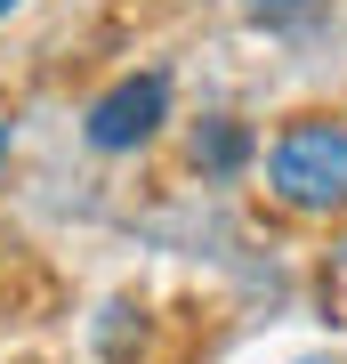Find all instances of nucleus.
Instances as JSON below:
<instances>
[{
	"label": "nucleus",
	"instance_id": "nucleus-1",
	"mask_svg": "<svg viewBox=\"0 0 347 364\" xmlns=\"http://www.w3.org/2000/svg\"><path fill=\"white\" fill-rule=\"evenodd\" d=\"M267 195L299 219L347 210V122L339 114H291L267 146Z\"/></svg>",
	"mask_w": 347,
	"mask_h": 364
},
{
	"label": "nucleus",
	"instance_id": "nucleus-6",
	"mask_svg": "<svg viewBox=\"0 0 347 364\" xmlns=\"http://www.w3.org/2000/svg\"><path fill=\"white\" fill-rule=\"evenodd\" d=\"M16 9H25V0H0V16H16Z\"/></svg>",
	"mask_w": 347,
	"mask_h": 364
},
{
	"label": "nucleus",
	"instance_id": "nucleus-5",
	"mask_svg": "<svg viewBox=\"0 0 347 364\" xmlns=\"http://www.w3.org/2000/svg\"><path fill=\"white\" fill-rule=\"evenodd\" d=\"M9 154H16V122L0 114V170H9Z\"/></svg>",
	"mask_w": 347,
	"mask_h": 364
},
{
	"label": "nucleus",
	"instance_id": "nucleus-4",
	"mask_svg": "<svg viewBox=\"0 0 347 364\" xmlns=\"http://www.w3.org/2000/svg\"><path fill=\"white\" fill-rule=\"evenodd\" d=\"M243 9L258 16V25H291V16H307L315 0H243Z\"/></svg>",
	"mask_w": 347,
	"mask_h": 364
},
{
	"label": "nucleus",
	"instance_id": "nucleus-2",
	"mask_svg": "<svg viewBox=\"0 0 347 364\" xmlns=\"http://www.w3.org/2000/svg\"><path fill=\"white\" fill-rule=\"evenodd\" d=\"M170 122V73L145 65V73H121L105 81L89 97V114H81V138L97 146V154H138V146H154Z\"/></svg>",
	"mask_w": 347,
	"mask_h": 364
},
{
	"label": "nucleus",
	"instance_id": "nucleus-7",
	"mask_svg": "<svg viewBox=\"0 0 347 364\" xmlns=\"http://www.w3.org/2000/svg\"><path fill=\"white\" fill-rule=\"evenodd\" d=\"M307 364H323V356H307Z\"/></svg>",
	"mask_w": 347,
	"mask_h": 364
},
{
	"label": "nucleus",
	"instance_id": "nucleus-3",
	"mask_svg": "<svg viewBox=\"0 0 347 364\" xmlns=\"http://www.w3.org/2000/svg\"><path fill=\"white\" fill-rule=\"evenodd\" d=\"M186 162L202 170V178H234V170L250 162V130H243V122H234V114H210L202 130L186 138Z\"/></svg>",
	"mask_w": 347,
	"mask_h": 364
}]
</instances>
